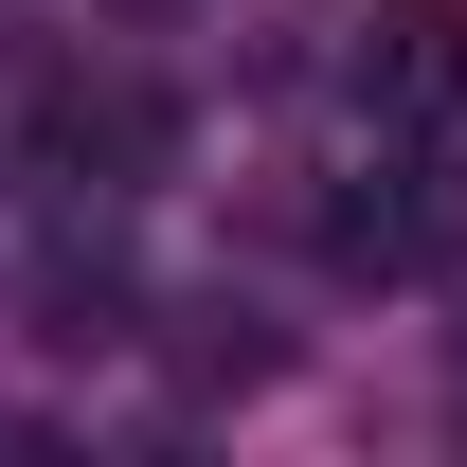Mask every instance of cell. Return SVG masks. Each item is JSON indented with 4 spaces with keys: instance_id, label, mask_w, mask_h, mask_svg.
Instances as JSON below:
<instances>
[{
    "instance_id": "1",
    "label": "cell",
    "mask_w": 467,
    "mask_h": 467,
    "mask_svg": "<svg viewBox=\"0 0 467 467\" xmlns=\"http://www.w3.org/2000/svg\"><path fill=\"white\" fill-rule=\"evenodd\" d=\"M162 162H180V109L144 90V72H55V90H36V180H72V198H144Z\"/></svg>"
},
{
    "instance_id": "2",
    "label": "cell",
    "mask_w": 467,
    "mask_h": 467,
    "mask_svg": "<svg viewBox=\"0 0 467 467\" xmlns=\"http://www.w3.org/2000/svg\"><path fill=\"white\" fill-rule=\"evenodd\" d=\"M359 90H378L396 126H467V0H378Z\"/></svg>"
},
{
    "instance_id": "3",
    "label": "cell",
    "mask_w": 467,
    "mask_h": 467,
    "mask_svg": "<svg viewBox=\"0 0 467 467\" xmlns=\"http://www.w3.org/2000/svg\"><path fill=\"white\" fill-rule=\"evenodd\" d=\"M324 252H342V270H378V288H396V270H431V252H450V180H431V162L342 180V198H324Z\"/></svg>"
}]
</instances>
